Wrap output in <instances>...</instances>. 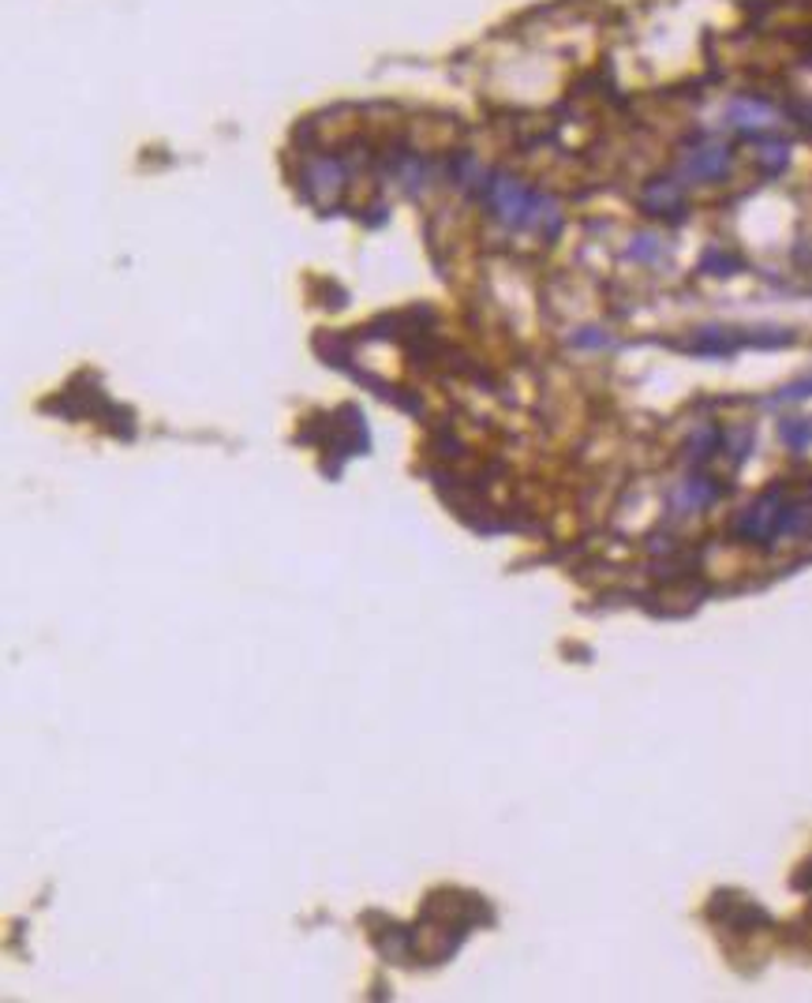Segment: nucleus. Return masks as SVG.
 I'll list each match as a JSON object with an SVG mask.
<instances>
[{
    "label": "nucleus",
    "mask_w": 812,
    "mask_h": 1003,
    "mask_svg": "<svg viewBox=\"0 0 812 1003\" xmlns=\"http://www.w3.org/2000/svg\"><path fill=\"white\" fill-rule=\"evenodd\" d=\"M648 206L651 214H667V211H682V195H678V184H656L648 192Z\"/></svg>",
    "instance_id": "obj_3"
},
{
    "label": "nucleus",
    "mask_w": 812,
    "mask_h": 1003,
    "mask_svg": "<svg viewBox=\"0 0 812 1003\" xmlns=\"http://www.w3.org/2000/svg\"><path fill=\"white\" fill-rule=\"evenodd\" d=\"M726 169H730V150L723 143H707V147H696L685 154L682 162V173L693 176V180H719L726 176Z\"/></svg>",
    "instance_id": "obj_2"
},
{
    "label": "nucleus",
    "mask_w": 812,
    "mask_h": 1003,
    "mask_svg": "<svg viewBox=\"0 0 812 1003\" xmlns=\"http://www.w3.org/2000/svg\"><path fill=\"white\" fill-rule=\"evenodd\" d=\"M707 498H715V487H712V484H704V479H689V484L682 487V495H678V506L701 509Z\"/></svg>",
    "instance_id": "obj_4"
},
{
    "label": "nucleus",
    "mask_w": 812,
    "mask_h": 1003,
    "mask_svg": "<svg viewBox=\"0 0 812 1003\" xmlns=\"http://www.w3.org/2000/svg\"><path fill=\"white\" fill-rule=\"evenodd\" d=\"M726 125L745 131V136H757V131H768L779 125V112L771 109L768 101L738 98V101H730V109H726Z\"/></svg>",
    "instance_id": "obj_1"
}]
</instances>
